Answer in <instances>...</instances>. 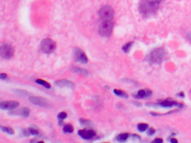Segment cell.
Listing matches in <instances>:
<instances>
[{"label": "cell", "mask_w": 191, "mask_h": 143, "mask_svg": "<svg viewBox=\"0 0 191 143\" xmlns=\"http://www.w3.org/2000/svg\"><path fill=\"white\" fill-rule=\"evenodd\" d=\"M134 44L133 41H129V43L125 44L123 46H122V50L125 53H127L129 52L131 47Z\"/></svg>", "instance_id": "cell-21"}, {"label": "cell", "mask_w": 191, "mask_h": 143, "mask_svg": "<svg viewBox=\"0 0 191 143\" xmlns=\"http://www.w3.org/2000/svg\"><path fill=\"white\" fill-rule=\"evenodd\" d=\"M1 130L2 132H5L9 134H10V135H13L15 133L14 130H13V129H12L11 127L1 126Z\"/></svg>", "instance_id": "cell-23"}, {"label": "cell", "mask_w": 191, "mask_h": 143, "mask_svg": "<svg viewBox=\"0 0 191 143\" xmlns=\"http://www.w3.org/2000/svg\"><path fill=\"white\" fill-rule=\"evenodd\" d=\"M29 100L31 103L34 104L35 105H37L43 107L49 106L48 100L45 98L38 96H32L29 97Z\"/></svg>", "instance_id": "cell-8"}, {"label": "cell", "mask_w": 191, "mask_h": 143, "mask_svg": "<svg viewBox=\"0 0 191 143\" xmlns=\"http://www.w3.org/2000/svg\"><path fill=\"white\" fill-rule=\"evenodd\" d=\"M177 102L172 100L170 99H167L166 100H164L163 101H161L159 105L162 106L163 107H171L172 106H177L178 105Z\"/></svg>", "instance_id": "cell-14"}, {"label": "cell", "mask_w": 191, "mask_h": 143, "mask_svg": "<svg viewBox=\"0 0 191 143\" xmlns=\"http://www.w3.org/2000/svg\"><path fill=\"white\" fill-rule=\"evenodd\" d=\"M105 87V88H106L107 90H108V89H109V87H108V86H105V87Z\"/></svg>", "instance_id": "cell-37"}, {"label": "cell", "mask_w": 191, "mask_h": 143, "mask_svg": "<svg viewBox=\"0 0 191 143\" xmlns=\"http://www.w3.org/2000/svg\"><path fill=\"white\" fill-rule=\"evenodd\" d=\"M79 122H80L81 125L84 126L87 128H90L93 125V122L91 120H88V119H85L82 118L79 120Z\"/></svg>", "instance_id": "cell-16"}, {"label": "cell", "mask_w": 191, "mask_h": 143, "mask_svg": "<svg viewBox=\"0 0 191 143\" xmlns=\"http://www.w3.org/2000/svg\"><path fill=\"white\" fill-rule=\"evenodd\" d=\"M67 117V114L66 112L62 111L61 112L59 113L57 115V117L58 119V121H63L66 117Z\"/></svg>", "instance_id": "cell-24"}, {"label": "cell", "mask_w": 191, "mask_h": 143, "mask_svg": "<svg viewBox=\"0 0 191 143\" xmlns=\"http://www.w3.org/2000/svg\"><path fill=\"white\" fill-rule=\"evenodd\" d=\"M114 10L111 6L109 5L102 7L99 12V16L103 21H111L114 16Z\"/></svg>", "instance_id": "cell-4"}, {"label": "cell", "mask_w": 191, "mask_h": 143, "mask_svg": "<svg viewBox=\"0 0 191 143\" xmlns=\"http://www.w3.org/2000/svg\"><path fill=\"white\" fill-rule=\"evenodd\" d=\"M71 69H72L73 71L75 73L81 74V75H84L85 76L88 75L89 74L88 71L86 69L84 68H80L76 67V66H73L71 67Z\"/></svg>", "instance_id": "cell-15"}, {"label": "cell", "mask_w": 191, "mask_h": 143, "mask_svg": "<svg viewBox=\"0 0 191 143\" xmlns=\"http://www.w3.org/2000/svg\"><path fill=\"white\" fill-rule=\"evenodd\" d=\"M74 128L72 124H67L63 126V131L65 133H72L73 132Z\"/></svg>", "instance_id": "cell-19"}, {"label": "cell", "mask_w": 191, "mask_h": 143, "mask_svg": "<svg viewBox=\"0 0 191 143\" xmlns=\"http://www.w3.org/2000/svg\"><path fill=\"white\" fill-rule=\"evenodd\" d=\"M132 137L134 138V139H136V140H140L141 139V137L139 135H137V134H133L132 135Z\"/></svg>", "instance_id": "cell-31"}, {"label": "cell", "mask_w": 191, "mask_h": 143, "mask_svg": "<svg viewBox=\"0 0 191 143\" xmlns=\"http://www.w3.org/2000/svg\"><path fill=\"white\" fill-rule=\"evenodd\" d=\"M20 103L16 101H5L0 103V108L2 110H10L16 109L19 106Z\"/></svg>", "instance_id": "cell-10"}, {"label": "cell", "mask_w": 191, "mask_h": 143, "mask_svg": "<svg viewBox=\"0 0 191 143\" xmlns=\"http://www.w3.org/2000/svg\"><path fill=\"white\" fill-rule=\"evenodd\" d=\"M73 58L75 60L82 64H86L88 62V58L85 53L81 49L76 47L73 49Z\"/></svg>", "instance_id": "cell-7"}, {"label": "cell", "mask_w": 191, "mask_h": 143, "mask_svg": "<svg viewBox=\"0 0 191 143\" xmlns=\"http://www.w3.org/2000/svg\"><path fill=\"white\" fill-rule=\"evenodd\" d=\"M155 130L153 127H150L147 130V134L149 136H152V135H154L155 134Z\"/></svg>", "instance_id": "cell-27"}, {"label": "cell", "mask_w": 191, "mask_h": 143, "mask_svg": "<svg viewBox=\"0 0 191 143\" xmlns=\"http://www.w3.org/2000/svg\"><path fill=\"white\" fill-rule=\"evenodd\" d=\"M167 52L163 48H157L150 52L147 57V60L152 64L162 63L167 58Z\"/></svg>", "instance_id": "cell-2"}, {"label": "cell", "mask_w": 191, "mask_h": 143, "mask_svg": "<svg viewBox=\"0 0 191 143\" xmlns=\"http://www.w3.org/2000/svg\"><path fill=\"white\" fill-rule=\"evenodd\" d=\"M113 23L111 21H103L100 25L98 33L103 37H108L112 33Z\"/></svg>", "instance_id": "cell-5"}, {"label": "cell", "mask_w": 191, "mask_h": 143, "mask_svg": "<svg viewBox=\"0 0 191 143\" xmlns=\"http://www.w3.org/2000/svg\"><path fill=\"white\" fill-rule=\"evenodd\" d=\"M149 128V125L145 123H140L137 125V129L140 132H144Z\"/></svg>", "instance_id": "cell-22"}, {"label": "cell", "mask_w": 191, "mask_h": 143, "mask_svg": "<svg viewBox=\"0 0 191 143\" xmlns=\"http://www.w3.org/2000/svg\"><path fill=\"white\" fill-rule=\"evenodd\" d=\"M152 95V91L149 89H145V90H140L136 93H134L132 95L133 97L135 98H144L150 97Z\"/></svg>", "instance_id": "cell-12"}, {"label": "cell", "mask_w": 191, "mask_h": 143, "mask_svg": "<svg viewBox=\"0 0 191 143\" xmlns=\"http://www.w3.org/2000/svg\"><path fill=\"white\" fill-rule=\"evenodd\" d=\"M158 3L152 0H140L139 10L141 14L145 16H149L157 11Z\"/></svg>", "instance_id": "cell-1"}, {"label": "cell", "mask_w": 191, "mask_h": 143, "mask_svg": "<svg viewBox=\"0 0 191 143\" xmlns=\"http://www.w3.org/2000/svg\"><path fill=\"white\" fill-rule=\"evenodd\" d=\"M30 110L28 107H24L22 109L19 110H15L9 112V114L12 116H17L20 115L23 117H28L30 114Z\"/></svg>", "instance_id": "cell-11"}, {"label": "cell", "mask_w": 191, "mask_h": 143, "mask_svg": "<svg viewBox=\"0 0 191 143\" xmlns=\"http://www.w3.org/2000/svg\"><path fill=\"white\" fill-rule=\"evenodd\" d=\"M152 1H153L157 3H158V4H159L162 1V0H152Z\"/></svg>", "instance_id": "cell-36"}, {"label": "cell", "mask_w": 191, "mask_h": 143, "mask_svg": "<svg viewBox=\"0 0 191 143\" xmlns=\"http://www.w3.org/2000/svg\"><path fill=\"white\" fill-rule=\"evenodd\" d=\"M79 136L85 140H89L96 135V132L94 130L90 128L80 130L78 132Z\"/></svg>", "instance_id": "cell-9"}, {"label": "cell", "mask_w": 191, "mask_h": 143, "mask_svg": "<svg viewBox=\"0 0 191 143\" xmlns=\"http://www.w3.org/2000/svg\"><path fill=\"white\" fill-rule=\"evenodd\" d=\"M22 134L25 137H28L30 135V132H29L28 129H23L22 130Z\"/></svg>", "instance_id": "cell-28"}, {"label": "cell", "mask_w": 191, "mask_h": 143, "mask_svg": "<svg viewBox=\"0 0 191 143\" xmlns=\"http://www.w3.org/2000/svg\"><path fill=\"white\" fill-rule=\"evenodd\" d=\"M180 97L184 98L185 97V93L183 92H180L179 93H178L177 95Z\"/></svg>", "instance_id": "cell-32"}, {"label": "cell", "mask_w": 191, "mask_h": 143, "mask_svg": "<svg viewBox=\"0 0 191 143\" xmlns=\"http://www.w3.org/2000/svg\"><path fill=\"white\" fill-rule=\"evenodd\" d=\"M163 139H162L161 138H157L155 139L154 140H153L152 142V143H163Z\"/></svg>", "instance_id": "cell-29"}, {"label": "cell", "mask_w": 191, "mask_h": 143, "mask_svg": "<svg viewBox=\"0 0 191 143\" xmlns=\"http://www.w3.org/2000/svg\"><path fill=\"white\" fill-rule=\"evenodd\" d=\"M187 38L188 39V40H190L191 41V33H189L187 35Z\"/></svg>", "instance_id": "cell-35"}, {"label": "cell", "mask_w": 191, "mask_h": 143, "mask_svg": "<svg viewBox=\"0 0 191 143\" xmlns=\"http://www.w3.org/2000/svg\"><path fill=\"white\" fill-rule=\"evenodd\" d=\"M7 77V75L6 73H1L0 74V78L2 80H6Z\"/></svg>", "instance_id": "cell-30"}, {"label": "cell", "mask_w": 191, "mask_h": 143, "mask_svg": "<svg viewBox=\"0 0 191 143\" xmlns=\"http://www.w3.org/2000/svg\"><path fill=\"white\" fill-rule=\"evenodd\" d=\"M170 142H171V143H178V140H177L176 139H175V138H172V139H171Z\"/></svg>", "instance_id": "cell-33"}, {"label": "cell", "mask_w": 191, "mask_h": 143, "mask_svg": "<svg viewBox=\"0 0 191 143\" xmlns=\"http://www.w3.org/2000/svg\"><path fill=\"white\" fill-rule=\"evenodd\" d=\"M14 92L19 95H22V96H27L28 94V92L24 91V90H15Z\"/></svg>", "instance_id": "cell-26"}, {"label": "cell", "mask_w": 191, "mask_h": 143, "mask_svg": "<svg viewBox=\"0 0 191 143\" xmlns=\"http://www.w3.org/2000/svg\"><path fill=\"white\" fill-rule=\"evenodd\" d=\"M28 129L30 134L33 135H37L39 133V130L37 129L34 127H29Z\"/></svg>", "instance_id": "cell-25"}, {"label": "cell", "mask_w": 191, "mask_h": 143, "mask_svg": "<svg viewBox=\"0 0 191 143\" xmlns=\"http://www.w3.org/2000/svg\"><path fill=\"white\" fill-rule=\"evenodd\" d=\"M15 49L13 46L8 44H3L0 48L1 57L5 59H9L14 55Z\"/></svg>", "instance_id": "cell-6"}, {"label": "cell", "mask_w": 191, "mask_h": 143, "mask_svg": "<svg viewBox=\"0 0 191 143\" xmlns=\"http://www.w3.org/2000/svg\"><path fill=\"white\" fill-rule=\"evenodd\" d=\"M133 103L135 104V105H136V106H137V107H140V106H142V105H141L140 103L138 102H133Z\"/></svg>", "instance_id": "cell-34"}, {"label": "cell", "mask_w": 191, "mask_h": 143, "mask_svg": "<svg viewBox=\"0 0 191 143\" xmlns=\"http://www.w3.org/2000/svg\"><path fill=\"white\" fill-rule=\"evenodd\" d=\"M35 82L38 84H39V85H40L45 87L46 88H48V89L51 88V85L48 82H46L45 80H41V79H38V80H35Z\"/></svg>", "instance_id": "cell-20"}, {"label": "cell", "mask_w": 191, "mask_h": 143, "mask_svg": "<svg viewBox=\"0 0 191 143\" xmlns=\"http://www.w3.org/2000/svg\"><path fill=\"white\" fill-rule=\"evenodd\" d=\"M40 48L43 53L50 54L55 51L56 49V43L54 40L50 38H45L41 41Z\"/></svg>", "instance_id": "cell-3"}, {"label": "cell", "mask_w": 191, "mask_h": 143, "mask_svg": "<svg viewBox=\"0 0 191 143\" xmlns=\"http://www.w3.org/2000/svg\"><path fill=\"white\" fill-rule=\"evenodd\" d=\"M114 93L119 97L124 98H127L129 97L128 94L126 92L122 91V90H119L117 89H114Z\"/></svg>", "instance_id": "cell-18"}, {"label": "cell", "mask_w": 191, "mask_h": 143, "mask_svg": "<svg viewBox=\"0 0 191 143\" xmlns=\"http://www.w3.org/2000/svg\"><path fill=\"white\" fill-rule=\"evenodd\" d=\"M55 84L56 86L59 87H67L69 88L73 89L75 87V84L73 82L67 80H57L55 82Z\"/></svg>", "instance_id": "cell-13"}, {"label": "cell", "mask_w": 191, "mask_h": 143, "mask_svg": "<svg viewBox=\"0 0 191 143\" xmlns=\"http://www.w3.org/2000/svg\"><path fill=\"white\" fill-rule=\"evenodd\" d=\"M129 137V134L126 133V132H124V133H121L120 134H119L118 136L117 137V140L120 142V143H124L126 141H127V140L128 139V138Z\"/></svg>", "instance_id": "cell-17"}]
</instances>
